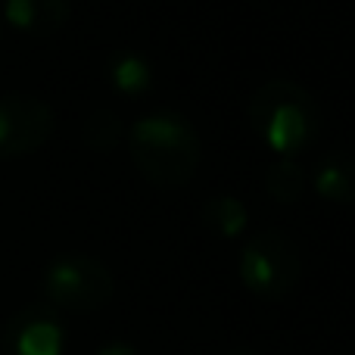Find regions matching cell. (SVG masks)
<instances>
[{"label": "cell", "mask_w": 355, "mask_h": 355, "mask_svg": "<svg viewBox=\"0 0 355 355\" xmlns=\"http://www.w3.org/2000/svg\"><path fill=\"white\" fill-rule=\"evenodd\" d=\"M128 150L141 178L159 190L184 187L202 159V141L196 128L172 110L137 119L128 131Z\"/></svg>", "instance_id": "obj_1"}, {"label": "cell", "mask_w": 355, "mask_h": 355, "mask_svg": "<svg viewBox=\"0 0 355 355\" xmlns=\"http://www.w3.org/2000/svg\"><path fill=\"white\" fill-rule=\"evenodd\" d=\"M318 103L302 85L290 78H271L250 97V128L281 159L302 153L318 131Z\"/></svg>", "instance_id": "obj_2"}, {"label": "cell", "mask_w": 355, "mask_h": 355, "mask_svg": "<svg viewBox=\"0 0 355 355\" xmlns=\"http://www.w3.org/2000/svg\"><path fill=\"white\" fill-rule=\"evenodd\" d=\"M240 284L259 300L277 302L296 290L302 277V256L296 250L293 237H287L277 227L252 234L240 250L237 262Z\"/></svg>", "instance_id": "obj_3"}, {"label": "cell", "mask_w": 355, "mask_h": 355, "mask_svg": "<svg viewBox=\"0 0 355 355\" xmlns=\"http://www.w3.org/2000/svg\"><path fill=\"white\" fill-rule=\"evenodd\" d=\"M116 293V277L100 259L69 252L44 268V296L53 309L66 312H100Z\"/></svg>", "instance_id": "obj_4"}, {"label": "cell", "mask_w": 355, "mask_h": 355, "mask_svg": "<svg viewBox=\"0 0 355 355\" xmlns=\"http://www.w3.org/2000/svg\"><path fill=\"white\" fill-rule=\"evenodd\" d=\"M53 135V110L28 94L0 97V159L28 156Z\"/></svg>", "instance_id": "obj_5"}, {"label": "cell", "mask_w": 355, "mask_h": 355, "mask_svg": "<svg viewBox=\"0 0 355 355\" xmlns=\"http://www.w3.org/2000/svg\"><path fill=\"white\" fill-rule=\"evenodd\" d=\"M0 349L6 355H62L66 327L53 306H25L6 321Z\"/></svg>", "instance_id": "obj_6"}, {"label": "cell", "mask_w": 355, "mask_h": 355, "mask_svg": "<svg viewBox=\"0 0 355 355\" xmlns=\"http://www.w3.org/2000/svg\"><path fill=\"white\" fill-rule=\"evenodd\" d=\"M315 193L324 202L355 206V153L352 150H331L321 156L312 175Z\"/></svg>", "instance_id": "obj_7"}, {"label": "cell", "mask_w": 355, "mask_h": 355, "mask_svg": "<svg viewBox=\"0 0 355 355\" xmlns=\"http://www.w3.org/2000/svg\"><path fill=\"white\" fill-rule=\"evenodd\" d=\"M3 16L19 31L47 37V35H56L69 22L72 3L69 0H6Z\"/></svg>", "instance_id": "obj_8"}, {"label": "cell", "mask_w": 355, "mask_h": 355, "mask_svg": "<svg viewBox=\"0 0 355 355\" xmlns=\"http://www.w3.org/2000/svg\"><path fill=\"white\" fill-rule=\"evenodd\" d=\"M202 225H206L212 234H218V237L234 240L246 231L250 212H246V206L237 200V196L218 193V196L202 202Z\"/></svg>", "instance_id": "obj_9"}, {"label": "cell", "mask_w": 355, "mask_h": 355, "mask_svg": "<svg viewBox=\"0 0 355 355\" xmlns=\"http://www.w3.org/2000/svg\"><path fill=\"white\" fill-rule=\"evenodd\" d=\"M265 190H268L271 200L284 202V206L300 202V196L306 193V172L293 159H277L265 172Z\"/></svg>", "instance_id": "obj_10"}, {"label": "cell", "mask_w": 355, "mask_h": 355, "mask_svg": "<svg viewBox=\"0 0 355 355\" xmlns=\"http://www.w3.org/2000/svg\"><path fill=\"white\" fill-rule=\"evenodd\" d=\"M110 78H112V85H116V91L128 94V97H137V94L150 91V85H153V72H150L147 60L137 53L116 56V62H112V69H110Z\"/></svg>", "instance_id": "obj_11"}, {"label": "cell", "mask_w": 355, "mask_h": 355, "mask_svg": "<svg viewBox=\"0 0 355 355\" xmlns=\"http://www.w3.org/2000/svg\"><path fill=\"white\" fill-rule=\"evenodd\" d=\"M122 137V119L112 110H97L91 119L85 122V144L97 153H106L112 150Z\"/></svg>", "instance_id": "obj_12"}, {"label": "cell", "mask_w": 355, "mask_h": 355, "mask_svg": "<svg viewBox=\"0 0 355 355\" xmlns=\"http://www.w3.org/2000/svg\"><path fill=\"white\" fill-rule=\"evenodd\" d=\"M97 355H141V352H137V346L125 343V340H112V343H103V346H100Z\"/></svg>", "instance_id": "obj_13"}, {"label": "cell", "mask_w": 355, "mask_h": 355, "mask_svg": "<svg viewBox=\"0 0 355 355\" xmlns=\"http://www.w3.org/2000/svg\"><path fill=\"white\" fill-rule=\"evenodd\" d=\"M227 355H259L256 349H250V346H237V349H231Z\"/></svg>", "instance_id": "obj_14"}, {"label": "cell", "mask_w": 355, "mask_h": 355, "mask_svg": "<svg viewBox=\"0 0 355 355\" xmlns=\"http://www.w3.org/2000/svg\"><path fill=\"white\" fill-rule=\"evenodd\" d=\"M346 355H355V352H346Z\"/></svg>", "instance_id": "obj_15"}]
</instances>
